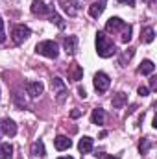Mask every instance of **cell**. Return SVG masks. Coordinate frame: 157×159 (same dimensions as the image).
<instances>
[{
    "instance_id": "cell-1",
    "label": "cell",
    "mask_w": 157,
    "mask_h": 159,
    "mask_svg": "<svg viewBox=\"0 0 157 159\" xmlns=\"http://www.w3.org/2000/svg\"><path fill=\"white\" fill-rule=\"evenodd\" d=\"M96 54L100 57H111L117 54V46L115 43L109 39L104 32H98L96 34Z\"/></svg>"
},
{
    "instance_id": "cell-2",
    "label": "cell",
    "mask_w": 157,
    "mask_h": 159,
    "mask_svg": "<svg viewBox=\"0 0 157 159\" xmlns=\"http://www.w3.org/2000/svg\"><path fill=\"white\" fill-rule=\"evenodd\" d=\"M35 52L41 54V56H44V57H50V59H56L57 56H59V48H57V43H54V41H41L37 43V46H35Z\"/></svg>"
},
{
    "instance_id": "cell-3",
    "label": "cell",
    "mask_w": 157,
    "mask_h": 159,
    "mask_svg": "<svg viewBox=\"0 0 157 159\" xmlns=\"http://www.w3.org/2000/svg\"><path fill=\"white\" fill-rule=\"evenodd\" d=\"M30 35H32V30H30L28 26H24V24H17V26H13V30H11V39H13L15 44H22Z\"/></svg>"
},
{
    "instance_id": "cell-4",
    "label": "cell",
    "mask_w": 157,
    "mask_h": 159,
    "mask_svg": "<svg viewBox=\"0 0 157 159\" xmlns=\"http://www.w3.org/2000/svg\"><path fill=\"white\" fill-rule=\"evenodd\" d=\"M52 91H54L57 102H65V98H67V94H69V89H67L65 81L61 78H57V76L52 78Z\"/></svg>"
},
{
    "instance_id": "cell-5",
    "label": "cell",
    "mask_w": 157,
    "mask_h": 159,
    "mask_svg": "<svg viewBox=\"0 0 157 159\" xmlns=\"http://www.w3.org/2000/svg\"><path fill=\"white\" fill-rule=\"evenodd\" d=\"M109 85H111V80L105 72H96L94 74V89L98 93H105L109 89Z\"/></svg>"
},
{
    "instance_id": "cell-6",
    "label": "cell",
    "mask_w": 157,
    "mask_h": 159,
    "mask_svg": "<svg viewBox=\"0 0 157 159\" xmlns=\"http://www.w3.org/2000/svg\"><path fill=\"white\" fill-rule=\"evenodd\" d=\"M61 9L69 15V17H76L78 15V0H59Z\"/></svg>"
},
{
    "instance_id": "cell-7",
    "label": "cell",
    "mask_w": 157,
    "mask_h": 159,
    "mask_svg": "<svg viewBox=\"0 0 157 159\" xmlns=\"http://www.w3.org/2000/svg\"><path fill=\"white\" fill-rule=\"evenodd\" d=\"M50 11H52V7L46 6L43 0H34V2H32V13H34V15L44 17V15H50Z\"/></svg>"
},
{
    "instance_id": "cell-8",
    "label": "cell",
    "mask_w": 157,
    "mask_h": 159,
    "mask_svg": "<svg viewBox=\"0 0 157 159\" xmlns=\"http://www.w3.org/2000/svg\"><path fill=\"white\" fill-rule=\"evenodd\" d=\"M0 131L4 135H7V137H15L17 135V124L11 119H4L0 122Z\"/></svg>"
},
{
    "instance_id": "cell-9",
    "label": "cell",
    "mask_w": 157,
    "mask_h": 159,
    "mask_svg": "<svg viewBox=\"0 0 157 159\" xmlns=\"http://www.w3.org/2000/svg\"><path fill=\"white\" fill-rule=\"evenodd\" d=\"M124 26H126V22H124L120 17H111V19L105 22V32L115 34V32H118V30H124Z\"/></svg>"
},
{
    "instance_id": "cell-10",
    "label": "cell",
    "mask_w": 157,
    "mask_h": 159,
    "mask_svg": "<svg viewBox=\"0 0 157 159\" xmlns=\"http://www.w3.org/2000/svg\"><path fill=\"white\" fill-rule=\"evenodd\" d=\"M105 2H107V0H96V2H92V4L89 6V15H91L92 19H98V17L104 13V9H105Z\"/></svg>"
},
{
    "instance_id": "cell-11",
    "label": "cell",
    "mask_w": 157,
    "mask_h": 159,
    "mask_svg": "<svg viewBox=\"0 0 157 159\" xmlns=\"http://www.w3.org/2000/svg\"><path fill=\"white\" fill-rule=\"evenodd\" d=\"M63 46H65V52L69 56H74L76 50H78V37L76 35H69L63 39Z\"/></svg>"
},
{
    "instance_id": "cell-12",
    "label": "cell",
    "mask_w": 157,
    "mask_h": 159,
    "mask_svg": "<svg viewBox=\"0 0 157 159\" xmlns=\"http://www.w3.org/2000/svg\"><path fill=\"white\" fill-rule=\"evenodd\" d=\"M26 91H28V94H30L32 98H37V96L43 94L44 85H43L41 81H28V83H26Z\"/></svg>"
},
{
    "instance_id": "cell-13",
    "label": "cell",
    "mask_w": 157,
    "mask_h": 159,
    "mask_svg": "<svg viewBox=\"0 0 157 159\" xmlns=\"http://www.w3.org/2000/svg\"><path fill=\"white\" fill-rule=\"evenodd\" d=\"M54 146H56V150L63 152V150H69V148L72 146V141H70L69 137H65V135H57V137L54 139Z\"/></svg>"
},
{
    "instance_id": "cell-14",
    "label": "cell",
    "mask_w": 157,
    "mask_h": 159,
    "mask_svg": "<svg viewBox=\"0 0 157 159\" xmlns=\"http://www.w3.org/2000/svg\"><path fill=\"white\" fill-rule=\"evenodd\" d=\"M92 144H94V141H92V137H81L78 143V150L81 154H89V152H92Z\"/></svg>"
},
{
    "instance_id": "cell-15",
    "label": "cell",
    "mask_w": 157,
    "mask_h": 159,
    "mask_svg": "<svg viewBox=\"0 0 157 159\" xmlns=\"http://www.w3.org/2000/svg\"><path fill=\"white\" fill-rule=\"evenodd\" d=\"M91 122H92V124H98V126H102V124L105 122V111H104L102 107H96V109H92Z\"/></svg>"
},
{
    "instance_id": "cell-16",
    "label": "cell",
    "mask_w": 157,
    "mask_h": 159,
    "mask_svg": "<svg viewBox=\"0 0 157 159\" xmlns=\"http://www.w3.org/2000/svg\"><path fill=\"white\" fill-rule=\"evenodd\" d=\"M111 104H113V107H115V109H120V107H124V106L128 104V94H126V93H117V94L113 96Z\"/></svg>"
},
{
    "instance_id": "cell-17",
    "label": "cell",
    "mask_w": 157,
    "mask_h": 159,
    "mask_svg": "<svg viewBox=\"0 0 157 159\" xmlns=\"http://www.w3.org/2000/svg\"><path fill=\"white\" fill-rule=\"evenodd\" d=\"M0 159H13V146L9 143L0 144Z\"/></svg>"
},
{
    "instance_id": "cell-18",
    "label": "cell",
    "mask_w": 157,
    "mask_h": 159,
    "mask_svg": "<svg viewBox=\"0 0 157 159\" xmlns=\"http://www.w3.org/2000/svg\"><path fill=\"white\" fill-rule=\"evenodd\" d=\"M154 70H155V65H154L150 59H144V61L141 63V67H139V72H141V74H144V76L152 74Z\"/></svg>"
},
{
    "instance_id": "cell-19",
    "label": "cell",
    "mask_w": 157,
    "mask_h": 159,
    "mask_svg": "<svg viewBox=\"0 0 157 159\" xmlns=\"http://www.w3.org/2000/svg\"><path fill=\"white\" fill-rule=\"evenodd\" d=\"M133 54H135V50H133V48H128V50H124V52L120 54V57H118V65L126 67V65L129 63V59L133 57Z\"/></svg>"
},
{
    "instance_id": "cell-20",
    "label": "cell",
    "mask_w": 157,
    "mask_h": 159,
    "mask_svg": "<svg viewBox=\"0 0 157 159\" xmlns=\"http://www.w3.org/2000/svg\"><path fill=\"white\" fill-rule=\"evenodd\" d=\"M83 78V69L76 65V63H72L70 65V80H74V81H79V80Z\"/></svg>"
},
{
    "instance_id": "cell-21",
    "label": "cell",
    "mask_w": 157,
    "mask_h": 159,
    "mask_svg": "<svg viewBox=\"0 0 157 159\" xmlns=\"http://www.w3.org/2000/svg\"><path fill=\"white\" fill-rule=\"evenodd\" d=\"M154 39H155V32H154V28H144L142 34H141V41L148 44V43H152Z\"/></svg>"
},
{
    "instance_id": "cell-22",
    "label": "cell",
    "mask_w": 157,
    "mask_h": 159,
    "mask_svg": "<svg viewBox=\"0 0 157 159\" xmlns=\"http://www.w3.org/2000/svg\"><path fill=\"white\" fill-rule=\"evenodd\" d=\"M32 154H34V156H39V157H44V156H46V152H44V143H43V141H35V143H34Z\"/></svg>"
},
{
    "instance_id": "cell-23",
    "label": "cell",
    "mask_w": 157,
    "mask_h": 159,
    "mask_svg": "<svg viewBox=\"0 0 157 159\" xmlns=\"http://www.w3.org/2000/svg\"><path fill=\"white\" fill-rule=\"evenodd\" d=\"M50 20H52V22H54V24H56L59 30H63V28H65V22H63V19H61V17H59L56 11H50Z\"/></svg>"
},
{
    "instance_id": "cell-24",
    "label": "cell",
    "mask_w": 157,
    "mask_h": 159,
    "mask_svg": "<svg viewBox=\"0 0 157 159\" xmlns=\"http://www.w3.org/2000/svg\"><path fill=\"white\" fill-rule=\"evenodd\" d=\"M131 32H133V28H131L129 24H126V26H124V30H122V37H120V39H122V43H124V44L131 41Z\"/></svg>"
},
{
    "instance_id": "cell-25",
    "label": "cell",
    "mask_w": 157,
    "mask_h": 159,
    "mask_svg": "<svg viewBox=\"0 0 157 159\" xmlns=\"http://www.w3.org/2000/svg\"><path fill=\"white\" fill-rule=\"evenodd\" d=\"M148 148H150V139L146 137V139H142V141H141L139 150H141V154H146V152H148Z\"/></svg>"
},
{
    "instance_id": "cell-26",
    "label": "cell",
    "mask_w": 157,
    "mask_h": 159,
    "mask_svg": "<svg viewBox=\"0 0 157 159\" xmlns=\"http://www.w3.org/2000/svg\"><path fill=\"white\" fill-rule=\"evenodd\" d=\"M148 93H150V89H148L146 85H141V87H139V94H141V96H148Z\"/></svg>"
},
{
    "instance_id": "cell-27",
    "label": "cell",
    "mask_w": 157,
    "mask_h": 159,
    "mask_svg": "<svg viewBox=\"0 0 157 159\" xmlns=\"http://www.w3.org/2000/svg\"><path fill=\"white\" fill-rule=\"evenodd\" d=\"M78 96H79V98H83V100L87 98V91H85V89H83L81 85H79V87H78Z\"/></svg>"
},
{
    "instance_id": "cell-28",
    "label": "cell",
    "mask_w": 157,
    "mask_h": 159,
    "mask_svg": "<svg viewBox=\"0 0 157 159\" xmlns=\"http://www.w3.org/2000/svg\"><path fill=\"white\" fill-rule=\"evenodd\" d=\"M96 157H100V159H120V157H113V156H107V154H96Z\"/></svg>"
},
{
    "instance_id": "cell-29",
    "label": "cell",
    "mask_w": 157,
    "mask_h": 159,
    "mask_svg": "<svg viewBox=\"0 0 157 159\" xmlns=\"http://www.w3.org/2000/svg\"><path fill=\"white\" fill-rule=\"evenodd\" d=\"M70 117H72V119H78V117H81V111H79V109H72V111H70Z\"/></svg>"
},
{
    "instance_id": "cell-30",
    "label": "cell",
    "mask_w": 157,
    "mask_h": 159,
    "mask_svg": "<svg viewBox=\"0 0 157 159\" xmlns=\"http://www.w3.org/2000/svg\"><path fill=\"white\" fill-rule=\"evenodd\" d=\"M150 89H154V91L157 89V78H152V80H150Z\"/></svg>"
},
{
    "instance_id": "cell-31",
    "label": "cell",
    "mask_w": 157,
    "mask_h": 159,
    "mask_svg": "<svg viewBox=\"0 0 157 159\" xmlns=\"http://www.w3.org/2000/svg\"><path fill=\"white\" fill-rule=\"evenodd\" d=\"M118 2H120V4H128V6H131V7L135 6V0H118Z\"/></svg>"
},
{
    "instance_id": "cell-32",
    "label": "cell",
    "mask_w": 157,
    "mask_h": 159,
    "mask_svg": "<svg viewBox=\"0 0 157 159\" xmlns=\"http://www.w3.org/2000/svg\"><path fill=\"white\" fill-rule=\"evenodd\" d=\"M0 34H4V20H2V17H0Z\"/></svg>"
},
{
    "instance_id": "cell-33",
    "label": "cell",
    "mask_w": 157,
    "mask_h": 159,
    "mask_svg": "<svg viewBox=\"0 0 157 159\" xmlns=\"http://www.w3.org/2000/svg\"><path fill=\"white\" fill-rule=\"evenodd\" d=\"M57 159H74V157H70V156H63V157H57Z\"/></svg>"
},
{
    "instance_id": "cell-34",
    "label": "cell",
    "mask_w": 157,
    "mask_h": 159,
    "mask_svg": "<svg viewBox=\"0 0 157 159\" xmlns=\"http://www.w3.org/2000/svg\"><path fill=\"white\" fill-rule=\"evenodd\" d=\"M4 39H6V37H4V34H0V43H2Z\"/></svg>"
}]
</instances>
